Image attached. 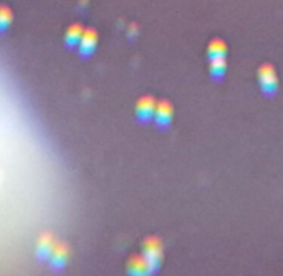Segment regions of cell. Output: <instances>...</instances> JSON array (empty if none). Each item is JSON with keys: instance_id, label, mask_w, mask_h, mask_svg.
<instances>
[{"instance_id": "cell-6", "label": "cell", "mask_w": 283, "mask_h": 276, "mask_svg": "<svg viewBox=\"0 0 283 276\" xmlns=\"http://www.w3.org/2000/svg\"><path fill=\"white\" fill-rule=\"evenodd\" d=\"M156 104L157 101L152 96H141L136 103V116H138L139 121L148 122L154 117V111H156Z\"/></svg>"}, {"instance_id": "cell-12", "label": "cell", "mask_w": 283, "mask_h": 276, "mask_svg": "<svg viewBox=\"0 0 283 276\" xmlns=\"http://www.w3.org/2000/svg\"><path fill=\"white\" fill-rule=\"evenodd\" d=\"M12 19H14L12 10H10L7 5H2V7H0V32L7 30L10 24H12Z\"/></svg>"}, {"instance_id": "cell-4", "label": "cell", "mask_w": 283, "mask_h": 276, "mask_svg": "<svg viewBox=\"0 0 283 276\" xmlns=\"http://www.w3.org/2000/svg\"><path fill=\"white\" fill-rule=\"evenodd\" d=\"M172 116H174V106H172L171 101H167V99L157 101L154 117H152V119L156 121V124L159 127H167L169 124H171Z\"/></svg>"}, {"instance_id": "cell-2", "label": "cell", "mask_w": 283, "mask_h": 276, "mask_svg": "<svg viewBox=\"0 0 283 276\" xmlns=\"http://www.w3.org/2000/svg\"><path fill=\"white\" fill-rule=\"evenodd\" d=\"M257 78H258V84H260V88H262V91L267 94V96H273L276 93V89H278V76H276L273 65L263 63L257 70Z\"/></svg>"}, {"instance_id": "cell-10", "label": "cell", "mask_w": 283, "mask_h": 276, "mask_svg": "<svg viewBox=\"0 0 283 276\" xmlns=\"http://www.w3.org/2000/svg\"><path fill=\"white\" fill-rule=\"evenodd\" d=\"M207 56L209 58H224V56H227V43L222 38H214L207 47Z\"/></svg>"}, {"instance_id": "cell-5", "label": "cell", "mask_w": 283, "mask_h": 276, "mask_svg": "<svg viewBox=\"0 0 283 276\" xmlns=\"http://www.w3.org/2000/svg\"><path fill=\"white\" fill-rule=\"evenodd\" d=\"M55 245H56V240H55L53 233L45 232V233H42L40 236H38L37 245H35V253H37L38 260H40V261H47L48 258H50V255H52Z\"/></svg>"}, {"instance_id": "cell-1", "label": "cell", "mask_w": 283, "mask_h": 276, "mask_svg": "<svg viewBox=\"0 0 283 276\" xmlns=\"http://www.w3.org/2000/svg\"><path fill=\"white\" fill-rule=\"evenodd\" d=\"M143 255L148 260L152 273L161 268L162 263V240L159 236H148L143 241Z\"/></svg>"}, {"instance_id": "cell-9", "label": "cell", "mask_w": 283, "mask_h": 276, "mask_svg": "<svg viewBox=\"0 0 283 276\" xmlns=\"http://www.w3.org/2000/svg\"><path fill=\"white\" fill-rule=\"evenodd\" d=\"M83 32H84V27L81 24H73L70 28L66 30V35H65V43L68 48H73L76 47L78 43H80L81 37H83Z\"/></svg>"}, {"instance_id": "cell-7", "label": "cell", "mask_w": 283, "mask_h": 276, "mask_svg": "<svg viewBox=\"0 0 283 276\" xmlns=\"http://www.w3.org/2000/svg\"><path fill=\"white\" fill-rule=\"evenodd\" d=\"M96 45H98V32H96L95 28H84L81 40L78 43L80 55L81 56L93 55V52L96 50Z\"/></svg>"}, {"instance_id": "cell-13", "label": "cell", "mask_w": 283, "mask_h": 276, "mask_svg": "<svg viewBox=\"0 0 283 276\" xmlns=\"http://www.w3.org/2000/svg\"><path fill=\"white\" fill-rule=\"evenodd\" d=\"M136 33H138V27L133 24L131 27L128 28V35H129V37H136Z\"/></svg>"}, {"instance_id": "cell-3", "label": "cell", "mask_w": 283, "mask_h": 276, "mask_svg": "<svg viewBox=\"0 0 283 276\" xmlns=\"http://www.w3.org/2000/svg\"><path fill=\"white\" fill-rule=\"evenodd\" d=\"M68 260H70V246H68L66 241H56L52 255L48 258L50 266L55 271H60V269H63L68 264Z\"/></svg>"}, {"instance_id": "cell-14", "label": "cell", "mask_w": 283, "mask_h": 276, "mask_svg": "<svg viewBox=\"0 0 283 276\" xmlns=\"http://www.w3.org/2000/svg\"><path fill=\"white\" fill-rule=\"evenodd\" d=\"M78 5H80L81 9H84L88 5V0H80V2H78Z\"/></svg>"}, {"instance_id": "cell-11", "label": "cell", "mask_w": 283, "mask_h": 276, "mask_svg": "<svg viewBox=\"0 0 283 276\" xmlns=\"http://www.w3.org/2000/svg\"><path fill=\"white\" fill-rule=\"evenodd\" d=\"M209 71H211V76L216 78V80H220L225 71H227V60L224 58H211L209 61Z\"/></svg>"}, {"instance_id": "cell-8", "label": "cell", "mask_w": 283, "mask_h": 276, "mask_svg": "<svg viewBox=\"0 0 283 276\" xmlns=\"http://www.w3.org/2000/svg\"><path fill=\"white\" fill-rule=\"evenodd\" d=\"M128 273L129 274H136V276H144L152 273V269L149 266L148 260L144 258V255H133L126 263Z\"/></svg>"}]
</instances>
